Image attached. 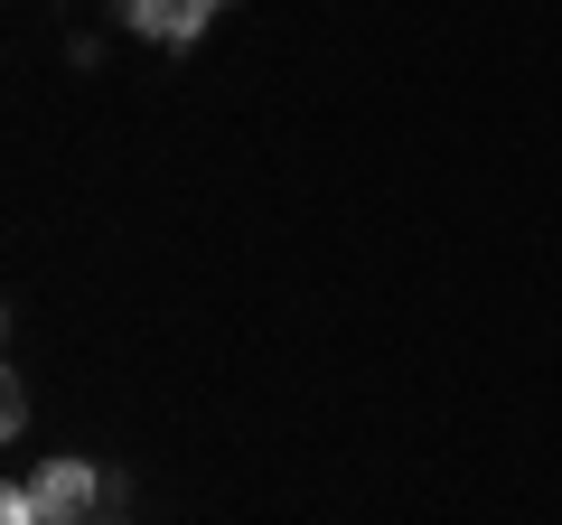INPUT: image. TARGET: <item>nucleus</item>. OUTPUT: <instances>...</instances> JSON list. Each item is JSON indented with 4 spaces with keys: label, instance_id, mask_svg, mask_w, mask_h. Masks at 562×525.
Masks as SVG:
<instances>
[{
    "label": "nucleus",
    "instance_id": "f257e3e1",
    "mask_svg": "<svg viewBox=\"0 0 562 525\" xmlns=\"http://www.w3.org/2000/svg\"><path fill=\"white\" fill-rule=\"evenodd\" d=\"M29 488H38L47 525H85V506H94V469H85V460H47Z\"/></svg>",
    "mask_w": 562,
    "mask_h": 525
},
{
    "label": "nucleus",
    "instance_id": "f03ea898",
    "mask_svg": "<svg viewBox=\"0 0 562 525\" xmlns=\"http://www.w3.org/2000/svg\"><path fill=\"white\" fill-rule=\"evenodd\" d=\"M0 525H47V506H38V488H10V498H0Z\"/></svg>",
    "mask_w": 562,
    "mask_h": 525
}]
</instances>
